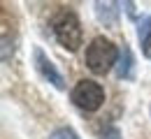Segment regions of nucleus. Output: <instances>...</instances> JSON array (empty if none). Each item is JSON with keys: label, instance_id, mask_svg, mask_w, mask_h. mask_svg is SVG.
Instances as JSON below:
<instances>
[{"label": "nucleus", "instance_id": "1", "mask_svg": "<svg viewBox=\"0 0 151 139\" xmlns=\"http://www.w3.org/2000/svg\"><path fill=\"white\" fill-rule=\"evenodd\" d=\"M119 49L116 44L109 42L107 37H93L91 44L86 46V56H84V63L86 67L95 72V74H107L114 65L119 63Z\"/></svg>", "mask_w": 151, "mask_h": 139}, {"label": "nucleus", "instance_id": "2", "mask_svg": "<svg viewBox=\"0 0 151 139\" xmlns=\"http://www.w3.org/2000/svg\"><path fill=\"white\" fill-rule=\"evenodd\" d=\"M54 33H56V40L70 49V51H77L79 44L84 40V33H81V23L72 12H60L56 19H54Z\"/></svg>", "mask_w": 151, "mask_h": 139}, {"label": "nucleus", "instance_id": "3", "mask_svg": "<svg viewBox=\"0 0 151 139\" xmlns=\"http://www.w3.org/2000/svg\"><path fill=\"white\" fill-rule=\"evenodd\" d=\"M72 102L84 111H98L105 104V88L98 81L84 79L72 88Z\"/></svg>", "mask_w": 151, "mask_h": 139}, {"label": "nucleus", "instance_id": "4", "mask_svg": "<svg viewBox=\"0 0 151 139\" xmlns=\"http://www.w3.org/2000/svg\"><path fill=\"white\" fill-rule=\"evenodd\" d=\"M35 67H37V72L44 77V79L51 81V83L56 86L58 91H63V88H65V83H63V74L56 70V65L44 56V51H42V49H35Z\"/></svg>", "mask_w": 151, "mask_h": 139}, {"label": "nucleus", "instance_id": "5", "mask_svg": "<svg viewBox=\"0 0 151 139\" xmlns=\"http://www.w3.org/2000/svg\"><path fill=\"white\" fill-rule=\"evenodd\" d=\"M119 12H121V5L119 2H95L98 19L102 21L105 26H109V28H114L119 23Z\"/></svg>", "mask_w": 151, "mask_h": 139}, {"label": "nucleus", "instance_id": "6", "mask_svg": "<svg viewBox=\"0 0 151 139\" xmlns=\"http://www.w3.org/2000/svg\"><path fill=\"white\" fill-rule=\"evenodd\" d=\"M132 67H135L132 51L128 46H123L121 53H119V63H116V74H119V79H132Z\"/></svg>", "mask_w": 151, "mask_h": 139}, {"label": "nucleus", "instance_id": "7", "mask_svg": "<svg viewBox=\"0 0 151 139\" xmlns=\"http://www.w3.org/2000/svg\"><path fill=\"white\" fill-rule=\"evenodd\" d=\"M137 35H139V42H142V51H144V56L151 60V16L139 23Z\"/></svg>", "mask_w": 151, "mask_h": 139}, {"label": "nucleus", "instance_id": "8", "mask_svg": "<svg viewBox=\"0 0 151 139\" xmlns=\"http://www.w3.org/2000/svg\"><path fill=\"white\" fill-rule=\"evenodd\" d=\"M49 139H79V137H77L75 130H70V128H58V130L51 132Z\"/></svg>", "mask_w": 151, "mask_h": 139}, {"label": "nucleus", "instance_id": "9", "mask_svg": "<svg viewBox=\"0 0 151 139\" xmlns=\"http://www.w3.org/2000/svg\"><path fill=\"white\" fill-rule=\"evenodd\" d=\"M102 139H121V132H119L116 128H109V130L102 135Z\"/></svg>", "mask_w": 151, "mask_h": 139}]
</instances>
